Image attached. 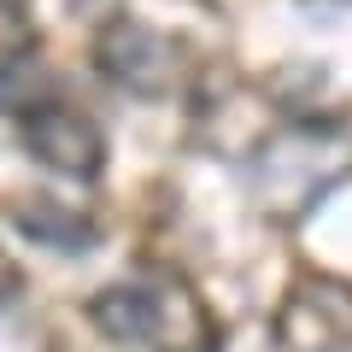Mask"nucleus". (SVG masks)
<instances>
[{
  "label": "nucleus",
  "mask_w": 352,
  "mask_h": 352,
  "mask_svg": "<svg viewBox=\"0 0 352 352\" xmlns=\"http://www.w3.org/2000/svg\"><path fill=\"white\" fill-rule=\"evenodd\" d=\"M276 335L294 352H352V288L335 276H300L276 317Z\"/></svg>",
  "instance_id": "3"
},
{
  "label": "nucleus",
  "mask_w": 352,
  "mask_h": 352,
  "mask_svg": "<svg viewBox=\"0 0 352 352\" xmlns=\"http://www.w3.org/2000/svg\"><path fill=\"white\" fill-rule=\"evenodd\" d=\"M94 323L124 346H147V352H212L217 329L206 317L200 294L176 276H153V282H124L106 288L94 300Z\"/></svg>",
  "instance_id": "1"
},
{
  "label": "nucleus",
  "mask_w": 352,
  "mask_h": 352,
  "mask_svg": "<svg viewBox=\"0 0 352 352\" xmlns=\"http://www.w3.org/2000/svg\"><path fill=\"white\" fill-rule=\"evenodd\" d=\"M12 223L24 229L30 241H41V247H65V252H82L88 241H94V223H88L82 212H71V206L59 200H18L12 206Z\"/></svg>",
  "instance_id": "6"
},
{
  "label": "nucleus",
  "mask_w": 352,
  "mask_h": 352,
  "mask_svg": "<svg viewBox=\"0 0 352 352\" xmlns=\"http://www.w3.org/2000/svg\"><path fill=\"white\" fill-rule=\"evenodd\" d=\"M41 106H53V76L47 65L36 59V53H12V59H0V112H41Z\"/></svg>",
  "instance_id": "7"
},
{
  "label": "nucleus",
  "mask_w": 352,
  "mask_h": 352,
  "mask_svg": "<svg viewBox=\"0 0 352 352\" xmlns=\"http://www.w3.org/2000/svg\"><path fill=\"white\" fill-rule=\"evenodd\" d=\"M24 147L36 153L47 170L82 176V182L100 170V159H106L100 129L88 124V118H76V112H59V106H41V112H30V124H24Z\"/></svg>",
  "instance_id": "5"
},
{
  "label": "nucleus",
  "mask_w": 352,
  "mask_h": 352,
  "mask_svg": "<svg viewBox=\"0 0 352 352\" xmlns=\"http://www.w3.org/2000/svg\"><path fill=\"white\" fill-rule=\"evenodd\" d=\"M94 53H100L106 76L118 88H129V94H164L176 82V71H182V47L170 36H159V30H141V24L100 30V47Z\"/></svg>",
  "instance_id": "4"
},
{
  "label": "nucleus",
  "mask_w": 352,
  "mask_h": 352,
  "mask_svg": "<svg viewBox=\"0 0 352 352\" xmlns=\"http://www.w3.org/2000/svg\"><path fill=\"white\" fill-rule=\"evenodd\" d=\"M0 6H6V12H24V6H30V0H0Z\"/></svg>",
  "instance_id": "8"
},
{
  "label": "nucleus",
  "mask_w": 352,
  "mask_h": 352,
  "mask_svg": "<svg viewBox=\"0 0 352 352\" xmlns=\"http://www.w3.org/2000/svg\"><path fill=\"white\" fill-rule=\"evenodd\" d=\"M346 159H352V147L340 135H323V129H294V135H282L276 147L258 159V194H264V206H270L276 217L305 212L335 176H346V170H340Z\"/></svg>",
  "instance_id": "2"
}]
</instances>
